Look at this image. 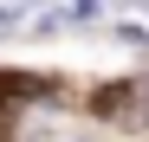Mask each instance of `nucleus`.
<instances>
[{
	"instance_id": "obj_1",
	"label": "nucleus",
	"mask_w": 149,
	"mask_h": 142,
	"mask_svg": "<svg viewBox=\"0 0 149 142\" xmlns=\"http://www.w3.org/2000/svg\"><path fill=\"white\" fill-rule=\"evenodd\" d=\"M26 97H39V84L0 71V142H13V123H19V103H26Z\"/></svg>"
}]
</instances>
